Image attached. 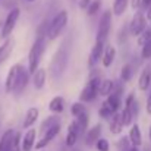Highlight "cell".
<instances>
[{
  "label": "cell",
  "instance_id": "6da1fadb",
  "mask_svg": "<svg viewBox=\"0 0 151 151\" xmlns=\"http://www.w3.org/2000/svg\"><path fill=\"white\" fill-rule=\"evenodd\" d=\"M68 18H69L68 12H66V10H60V12L51 19V22H49V29H47V37H49V40H54V38H57V37L62 34V31H63L65 27L68 25Z\"/></svg>",
  "mask_w": 151,
  "mask_h": 151
},
{
  "label": "cell",
  "instance_id": "7a4b0ae2",
  "mask_svg": "<svg viewBox=\"0 0 151 151\" xmlns=\"http://www.w3.org/2000/svg\"><path fill=\"white\" fill-rule=\"evenodd\" d=\"M43 53H44L43 38H37L35 43L32 44L31 50H29V56H28V72L32 73V72L40 66V60H41Z\"/></svg>",
  "mask_w": 151,
  "mask_h": 151
},
{
  "label": "cell",
  "instance_id": "3957f363",
  "mask_svg": "<svg viewBox=\"0 0 151 151\" xmlns=\"http://www.w3.org/2000/svg\"><path fill=\"white\" fill-rule=\"evenodd\" d=\"M138 101L135 100V96L134 94H129L126 97L125 101V109L122 111V119H123V125L128 126L132 123V120L138 116Z\"/></svg>",
  "mask_w": 151,
  "mask_h": 151
},
{
  "label": "cell",
  "instance_id": "277c9868",
  "mask_svg": "<svg viewBox=\"0 0 151 151\" xmlns=\"http://www.w3.org/2000/svg\"><path fill=\"white\" fill-rule=\"evenodd\" d=\"M100 81H101V78H99V76H93V78L87 82V85L84 87V90H82V93H81V97H79V101L88 103V101L96 100L97 96H99Z\"/></svg>",
  "mask_w": 151,
  "mask_h": 151
},
{
  "label": "cell",
  "instance_id": "5b68a950",
  "mask_svg": "<svg viewBox=\"0 0 151 151\" xmlns=\"http://www.w3.org/2000/svg\"><path fill=\"white\" fill-rule=\"evenodd\" d=\"M110 25H111V12L106 10L101 16L99 22V31H97V41L99 43H106L109 32H110Z\"/></svg>",
  "mask_w": 151,
  "mask_h": 151
},
{
  "label": "cell",
  "instance_id": "8992f818",
  "mask_svg": "<svg viewBox=\"0 0 151 151\" xmlns=\"http://www.w3.org/2000/svg\"><path fill=\"white\" fill-rule=\"evenodd\" d=\"M19 15H21V10H19L18 7H15V9H12V10L9 12L7 18L4 19L3 28H1V37H3V38H7V37L12 34V31H13V28H15L18 19H19Z\"/></svg>",
  "mask_w": 151,
  "mask_h": 151
},
{
  "label": "cell",
  "instance_id": "52a82bcc",
  "mask_svg": "<svg viewBox=\"0 0 151 151\" xmlns=\"http://www.w3.org/2000/svg\"><path fill=\"white\" fill-rule=\"evenodd\" d=\"M28 81H29V72H28L24 66H21L19 75H18V78H16V82H15V87H13L12 93H13L16 97H19V96L25 91V88H27V85H28Z\"/></svg>",
  "mask_w": 151,
  "mask_h": 151
},
{
  "label": "cell",
  "instance_id": "ba28073f",
  "mask_svg": "<svg viewBox=\"0 0 151 151\" xmlns=\"http://www.w3.org/2000/svg\"><path fill=\"white\" fill-rule=\"evenodd\" d=\"M59 132H60V125H59V123L53 125V126L49 128L47 131H44V134H43L41 139L35 144V148H37V150H40V151L43 150V148H46L51 141L57 137V134H59Z\"/></svg>",
  "mask_w": 151,
  "mask_h": 151
},
{
  "label": "cell",
  "instance_id": "9c48e42d",
  "mask_svg": "<svg viewBox=\"0 0 151 151\" xmlns=\"http://www.w3.org/2000/svg\"><path fill=\"white\" fill-rule=\"evenodd\" d=\"M147 27V19L144 16L142 12H137L131 21V25H129V31L132 35H139Z\"/></svg>",
  "mask_w": 151,
  "mask_h": 151
},
{
  "label": "cell",
  "instance_id": "30bf717a",
  "mask_svg": "<svg viewBox=\"0 0 151 151\" xmlns=\"http://www.w3.org/2000/svg\"><path fill=\"white\" fill-rule=\"evenodd\" d=\"M22 65H13L7 73V78H6V82H4V90L6 93H12L13 87H15V82H16V78L19 75V69H21Z\"/></svg>",
  "mask_w": 151,
  "mask_h": 151
},
{
  "label": "cell",
  "instance_id": "8fae6325",
  "mask_svg": "<svg viewBox=\"0 0 151 151\" xmlns=\"http://www.w3.org/2000/svg\"><path fill=\"white\" fill-rule=\"evenodd\" d=\"M104 44L106 43L96 41V46L93 47V50L90 53V57H88V66L90 68H94L97 65V62L101 59V54H103V50H104Z\"/></svg>",
  "mask_w": 151,
  "mask_h": 151
},
{
  "label": "cell",
  "instance_id": "7c38bea8",
  "mask_svg": "<svg viewBox=\"0 0 151 151\" xmlns=\"http://www.w3.org/2000/svg\"><path fill=\"white\" fill-rule=\"evenodd\" d=\"M151 84V65L145 66L139 75V79H138V87L141 91H147L148 87Z\"/></svg>",
  "mask_w": 151,
  "mask_h": 151
},
{
  "label": "cell",
  "instance_id": "4fadbf2b",
  "mask_svg": "<svg viewBox=\"0 0 151 151\" xmlns=\"http://www.w3.org/2000/svg\"><path fill=\"white\" fill-rule=\"evenodd\" d=\"M78 138H81V137H79V131H78V125H76V122L73 120V122L69 125V128H68V134H66V145L73 147V145L76 144Z\"/></svg>",
  "mask_w": 151,
  "mask_h": 151
},
{
  "label": "cell",
  "instance_id": "5bb4252c",
  "mask_svg": "<svg viewBox=\"0 0 151 151\" xmlns=\"http://www.w3.org/2000/svg\"><path fill=\"white\" fill-rule=\"evenodd\" d=\"M35 135H37V131L34 128H28V132L25 134L24 137V141H22V151H31L35 145Z\"/></svg>",
  "mask_w": 151,
  "mask_h": 151
},
{
  "label": "cell",
  "instance_id": "9a60e30c",
  "mask_svg": "<svg viewBox=\"0 0 151 151\" xmlns=\"http://www.w3.org/2000/svg\"><path fill=\"white\" fill-rule=\"evenodd\" d=\"M15 47V40L13 38H6V41L0 46V63H3L4 60H7V57L10 56V53Z\"/></svg>",
  "mask_w": 151,
  "mask_h": 151
},
{
  "label": "cell",
  "instance_id": "2e32d148",
  "mask_svg": "<svg viewBox=\"0 0 151 151\" xmlns=\"http://www.w3.org/2000/svg\"><path fill=\"white\" fill-rule=\"evenodd\" d=\"M110 119H111V122H110V132L111 134H120L123 126H125L123 125V119H122V113L114 111Z\"/></svg>",
  "mask_w": 151,
  "mask_h": 151
},
{
  "label": "cell",
  "instance_id": "e0dca14e",
  "mask_svg": "<svg viewBox=\"0 0 151 151\" xmlns=\"http://www.w3.org/2000/svg\"><path fill=\"white\" fill-rule=\"evenodd\" d=\"M32 82H34V87H35V90H41L43 87H44V84H46V76H47V73H46V69H35L34 72H32Z\"/></svg>",
  "mask_w": 151,
  "mask_h": 151
},
{
  "label": "cell",
  "instance_id": "ac0fdd59",
  "mask_svg": "<svg viewBox=\"0 0 151 151\" xmlns=\"http://www.w3.org/2000/svg\"><path fill=\"white\" fill-rule=\"evenodd\" d=\"M100 135H101V125L97 123V125H94V126L85 134V144H87V145L96 144V141L100 138Z\"/></svg>",
  "mask_w": 151,
  "mask_h": 151
},
{
  "label": "cell",
  "instance_id": "d6986e66",
  "mask_svg": "<svg viewBox=\"0 0 151 151\" xmlns=\"http://www.w3.org/2000/svg\"><path fill=\"white\" fill-rule=\"evenodd\" d=\"M129 142L134 145V147H139L142 144V135H141V129L139 126L135 123L132 125L131 131H129Z\"/></svg>",
  "mask_w": 151,
  "mask_h": 151
},
{
  "label": "cell",
  "instance_id": "ffe728a7",
  "mask_svg": "<svg viewBox=\"0 0 151 151\" xmlns=\"http://www.w3.org/2000/svg\"><path fill=\"white\" fill-rule=\"evenodd\" d=\"M114 56H116V49L113 46H107L104 50H103V54H101V62H103V66L104 68H109L113 60H114Z\"/></svg>",
  "mask_w": 151,
  "mask_h": 151
},
{
  "label": "cell",
  "instance_id": "44dd1931",
  "mask_svg": "<svg viewBox=\"0 0 151 151\" xmlns=\"http://www.w3.org/2000/svg\"><path fill=\"white\" fill-rule=\"evenodd\" d=\"M38 119V109L37 107H31L28 109L27 114H25V119H24V128H31Z\"/></svg>",
  "mask_w": 151,
  "mask_h": 151
},
{
  "label": "cell",
  "instance_id": "7402d4cb",
  "mask_svg": "<svg viewBox=\"0 0 151 151\" xmlns=\"http://www.w3.org/2000/svg\"><path fill=\"white\" fill-rule=\"evenodd\" d=\"M12 137H13V131L12 129H7L0 137V151H9L10 142H12Z\"/></svg>",
  "mask_w": 151,
  "mask_h": 151
},
{
  "label": "cell",
  "instance_id": "603a6c76",
  "mask_svg": "<svg viewBox=\"0 0 151 151\" xmlns=\"http://www.w3.org/2000/svg\"><path fill=\"white\" fill-rule=\"evenodd\" d=\"M114 88V82L110 81V79H104V81H100V87H99V94L107 97Z\"/></svg>",
  "mask_w": 151,
  "mask_h": 151
},
{
  "label": "cell",
  "instance_id": "cb8c5ba5",
  "mask_svg": "<svg viewBox=\"0 0 151 151\" xmlns=\"http://www.w3.org/2000/svg\"><path fill=\"white\" fill-rule=\"evenodd\" d=\"M63 106H65L63 97L57 96V97L51 99L50 104H49V109H50V111H53V113H62L63 111Z\"/></svg>",
  "mask_w": 151,
  "mask_h": 151
},
{
  "label": "cell",
  "instance_id": "d4e9b609",
  "mask_svg": "<svg viewBox=\"0 0 151 151\" xmlns=\"http://www.w3.org/2000/svg\"><path fill=\"white\" fill-rule=\"evenodd\" d=\"M70 113H72L73 117H78V116L85 114V113H88V111H87V107H85V104H84L82 101H76V103L72 104V107H70Z\"/></svg>",
  "mask_w": 151,
  "mask_h": 151
},
{
  "label": "cell",
  "instance_id": "484cf974",
  "mask_svg": "<svg viewBox=\"0 0 151 151\" xmlns=\"http://www.w3.org/2000/svg\"><path fill=\"white\" fill-rule=\"evenodd\" d=\"M128 7V0H114V4H113V13L116 16H120L122 13H125Z\"/></svg>",
  "mask_w": 151,
  "mask_h": 151
},
{
  "label": "cell",
  "instance_id": "4316f807",
  "mask_svg": "<svg viewBox=\"0 0 151 151\" xmlns=\"http://www.w3.org/2000/svg\"><path fill=\"white\" fill-rule=\"evenodd\" d=\"M113 110L110 109V106L104 101L103 104H101V107H100V110H99V114H100V117H103V119H110L111 116H113Z\"/></svg>",
  "mask_w": 151,
  "mask_h": 151
},
{
  "label": "cell",
  "instance_id": "83f0119b",
  "mask_svg": "<svg viewBox=\"0 0 151 151\" xmlns=\"http://www.w3.org/2000/svg\"><path fill=\"white\" fill-rule=\"evenodd\" d=\"M19 142H21V134H19V132H13V137H12V142H10V148H9V151H21Z\"/></svg>",
  "mask_w": 151,
  "mask_h": 151
},
{
  "label": "cell",
  "instance_id": "f1b7e54d",
  "mask_svg": "<svg viewBox=\"0 0 151 151\" xmlns=\"http://www.w3.org/2000/svg\"><path fill=\"white\" fill-rule=\"evenodd\" d=\"M100 6H101V0H94V1H90V4H88V7L85 10H87V13L90 16H93V15H96L99 12Z\"/></svg>",
  "mask_w": 151,
  "mask_h": 151
},
{
  "label": "cell",
  "instance_id": "f546056e",
  "mask_svg": "<svg viewBox=\"0 0 151 151\" xmlns=\"http://www.w3.org/2000/svg\"><path fill=\"white\" fill-rule=\"evenodd\" d=\"M56 123H59V119H57L56 116H50V117H47V119L41 123V132L47 131L49 128H51V126H53V125H56Z\"/></svg>",
  "mask_w": 151,
  "mask_h": 151
},
{
  "label": "cell",
  "instance_id": "4dcf8cb0",
  "mask_svg": "<svg viewBox=\"0 0 151 151\" xmlns=\"http://www.w3.org/2000/svg\"><path fill=\"white\" fill-rule=\"evenodd\" d=\"M150 38H151V27H148V28L145 27V29H144V31H142V32L139 34V38H138V44H139V46H142V44H144V43H147V41H148Z\"/></svg>",
  "mask_w": 151,
  "mask_h": 151
},
{
  "label": "cell",
  "instance_id": "1f68e13d",
  "mask_svg": "<svg viewBox=\"0 0 151 151\" xmlns=\"http://www.w3.org/2000/svg\"><path fill=\"white\" fill-rule=\"evenodd\" d=\"M131 76H132V68H131V65H125V66L122 68L120 78H122V81L128 82V81L131 79Z\"/></svg>",
  "mask_w": 151,
  "mask_h": 151
},
{
  "label": "cell",
  "instance_id": "d6a6232c",
  "mask_svg": "<svg viewBox=\"0 0 151 151\" xmlns=\"http://www.w3.org/2000/svg\"><path fill=\"white\" fill-rule=\"evenodd\" d=\"M141 57L142 59H151V38L142 44V51H141Z\"/></svg>",
  "mask_w": 151,
  "mask_h": 151
},
{
  "label": "cell",
  "instance_id": "836d02e7",
  "mask_svg": "<svg viewBox=\"0 0 151 151\" xmlns=\"http://www.w3.org/2000/svg\"><path fill=\"white\" fill-rule=\"evenodd\" d=\"M96 147H97L99 151H109L110 150V144H109V141L104 139V138H99V139L96 141Z\"/></svg>",
  "mask_w": 151,
  "mask_h": 151
},
{
  "label": "cell",
  "instance_id": "e575fe53",
  "mask_svg": "<svg viewBox=\"0 0 151 151\" xmlns=\"http://www.w3.org/2000/svg\"><path fill=\"white\" fill-rule=\"evenodd\" d=\"M47 29H49V22H43L38 28V32H37L38 38H44V35L47 34Z\"/></svg>",
  "mask_w": 151,
  "mask_h": 151
},
{
  "label": "cell",
  "instance_id": "d590c367",
  "mask_svg": "<svg viewBox=\"0 0 151 151\" xmlns=\"http://www.w3.org/2000/svg\"><path fill=\"white\" fill-rule=\"evenodd\" d=\"M128 144H129V138H122L120 141H119V144H117V147H119V150L120 151H128Z\"/></svg>",
  "mask_w": 151,
  "mask_h": 151
},
{
  "label": "cell",
  "instance_id": "8d00e7d4",
  "mask_svg": "<svg viewBox=\"0 0 151 151\" xmlns=\"http://www.w3.org/2000/svg\"><path fill=\"white\" fill-rule=\"evenodd\" d=\"M150 94H148V100H147V111L148 114H151V84H150Z\"/></svg>",
  "mask_w": 151,
  "mask_h": 151
},
{
  "label": "cell",
  "instance_id": "74e56055",
  "mask_svg": "<svg viewBox=\"0 0 151 151\" xmlns=\"http://www.w3.org/2000/svg\"><path fill=\"white\" fill-rule=\"evenodd\" d=\"M90 1H91V0H79V7H81V9H87L88 4H90Z\"/></svg>",
  "mask_w": 151,
  "mask_h": 151
},
{
  "label": "cell",
  "instance_id": "f35d334b",
  "mask_svg": "<svg viewBox=\"0 0 151 151\" xmlns=\"http://www.w3.org/2000/svg\"><path fill=\"white\" fill-rule=\"evenodd\" d=\"M131 4H132V7L137 10L138 7H141V0H132V1H131Z\"/></svg>",
  "mask_w": 151,
  "mask_h": 151
},
{
  "label": "cell",
  "instance_id": "ab89813d",
  "mask_svg": "<svg viewBox=\"0 0 151 151\" xmlns=\"http://www.w3.org/2000/svg\"><path fill=\"white\" fill-rule=\"evenodd\" d=\"M150 4H151V0H141V6H142L144 9H147Z\"/></svg>",
  "mask_w": 151,
  "mask_h": 151
},
{
  "label": "cell",
  "instance_id": "60d3db41",
  "mask_svg": "<svg viewBox=\"0 0 151 151\" xmlns=\"http://www.w3.org/2000/svg\"><path fill=\"white\" fill-rule=\"evenodd\" d=\"M147 19H148V21H151V4L147 7Z\"/></svg>",
  "mask_w": 151,
  "mask_h": 151
},
{
  "label": "cell",
  "instance_id": "b9f144b4",
  "mask_svg": "<svg viewBox=\"0 0 151 151\" xmlns=\"http://www.w3.org/2000/svg\"><path fill=\"white\" fill-rule=\"evenodd\" d=\"M128 151H139V150H138V147H132V148H129Z\"/></svg>",
  "mask_w": 151,
  "mask_h": 151
},
{
  "label": "cell",
  "instance_id": "7bdbcfd3",
  "mask_svg": "<svg viewBox=\"0 0 151 151\" xmlns=\"http://www.w3.org/2000/svg\"><path fill=\"white\" fill-rule=\"evenodd\" d=\"M145 151H151V145H147V147H145Z\"/></svg>",
  "mask_w": 151,
  "mask_h": 151
},
{
  "label": "cell",
  "instance_id": "ee69618b",
  "mask_svg": "<svg viewBox=\"0 0 151 151\" xmlns=\"http://www.w3.org/2000/svg\"><path fill=\"white\" fill-rule=\"evenodd\" d=\"M150 139H151V128H150Z\"/></svg>",
  "mask_w": 151,
  "mask_h": 151
},
{
  "label": "cell",
  "instance_id": "f6af8a7d",
  "mask_svg": "<svg viewBox=\"0 0 151 151\" xmlns=\"http://www.w3.org/2000/svg\"><path fill=\"white\" fill-rule=\"evenodd\" d=\"M27 1H34V0H27Z\"/></svg>",
  "mask_w": 151,
  "mask_h": 151
}]
</instances>
